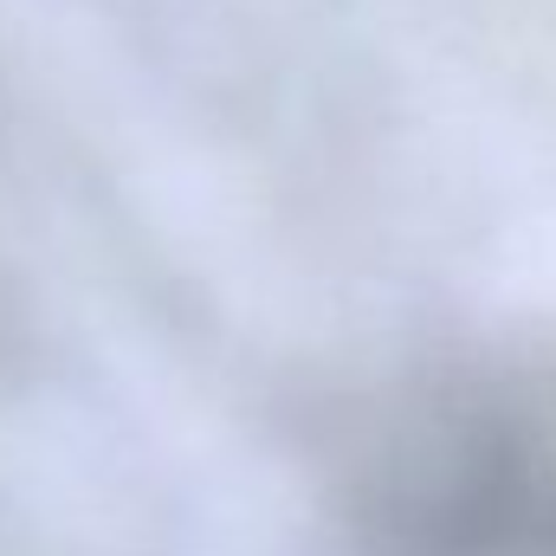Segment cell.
<instances>
[{"label": "cell", "mask_w": 556, "mask_h": 556, "mask_svg": "<svg viewBox=\"0 0 556 556\" xmlns=\"http://www.w3.org/2000/svg\"><path fill=\"white\" fill-rule=\"evenodd\" d=\"M376 556H556V363L420 389L356 472Z\"/></svg>", "instance_id": "6da1fadb"}]
</instances>
